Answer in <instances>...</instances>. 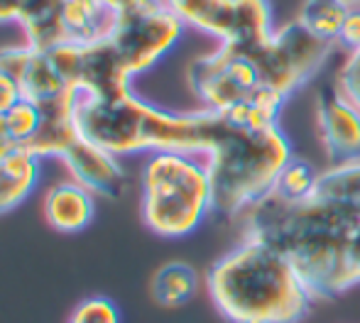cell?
I'll return each instance as SVG.
<instances>
[{"label": "cell", "instance_id": "cb8c5ba5", "mask_svg": "<svg viewBox=\"0 0 360 323\" xmlns=\"http://www.w3.org/2000/svg\"><path fill=\"white\" fill-rule=\"evenodd\" d=\"M333 86L360 110V49L348 52V57L343 59L341 69H338Z\"/></svg>", "mask_w": 360, "mask_h": 323}, {"label": "cell", "instance_id": "f1b7e54d", "mask_svg": "<svg viewBox=\"0 0 360 323\" xmlns=\"http://www.w3.org/2000/svg\"><path fill=\"white\" fill-rule=\"evenodd\" d=\"M341 3L346 5V8H351V10L353 8H360V0H341Z\"/></svg>", "mask_w": 360, "mask_h": 323}, {"label": "cell", "instance_id": "ac0fdd59", "mask_svg": "<svg viewBox=\"0 0 360 323\" xmlns=\"http://www.w3.org/2000/svg\"><path fill=\"white\" fill-rule=\"evenodd\" d=\"M20 86H22V95L30 100H34L37 105L52 103V100H59L69 93H76V91L69 88V84L64 81L62 74L57 72L54 62L49 59L47 52H39V49L32 47L30 52L27 64L20 72Z\"/></svg>", "mask_w": 360, "mask_h": 323}, {"label": "cell", "instance_id": "5b68a950", "mask_svg": "<svg viewBox=\"0 0 360 323\" xmlns=\"http://www.w3.org/2000/svg\"><path fill=\"white\" fill-rule=\"evenodd\" d=\"M214 211V184L201 154L179 150L150 152L140 169V216L147 230L181 240L201 228Z\"/></svg>", "mask_w": 360, "mask_h": 323}, {"label": "cell", "instance_id": "4fadbf2b", "mask_svg": "<svg viewBox=\"0 0 360 323\" xmlns=\"http://www.w3.org/2000/svg\"><path fill=\"white\" fill-rule=\"evenodd\" d=\"M42 213L49 228L57 233L74 235L91 225L96 216V194H91L79 181H59L44 194Z\"/></svg>", "mask_w": 360, "mask_h": 323}, {"label": "cell", "instance_id": "8fae6325", "mask_svg": "<svg viewBox=\"0 0 360 323\" xmlns=\"http://www.w3.org/2000/svg\"><path fill=\"white\" fill-rule=\"evenodd\" d=\"M64 0H0V25H20L25 42L49 52L64 42Z\"/></svg>", "mask_w": 360, "mask_h": 323}, {"label": "cell", "instance_id": "8992f818", "mask_svg": "<svg viewBox=\"0 0 360 323\" xmlns=\"http://www.w3.org/2000/svg\"><path fill=\"white\" fill-rule=\"evenodd\" d=\"M186 25L165 0H138L118 13L108 42L130 77L150 72L179 44Z\"/></svg>", "mask_w": 360, "mask_h": 323}, {"label": "cell", "instance_id": "52a82bcc", "mask_svg": "<svg viewBox=\"0 0 360 323\" xmlns=\"http://www.w3.org/2000/svg\"><path fill=\"white\" fill-rule=\"evenodd\" d=\"M333 47V42L316 37L299 20H292L272 32L270 42L245 54L255 62L262 86H270L289 98L321 72Z\"/></svg>", "mask_w": 360, "mask_h": 323}, {"label": "cell", "instance_id": "ba28073f", "mask_svg": "<svg viewBox=\"0 0 360 323\" xmlns=\"http://www.w3.org/2000/svg\"><path fill=\"white\" fill-rule=\"evenodd\" d=\"M176 18L199 32L216 37L240 52H252L270 42L272 25L270 0H165Z\"/></svg>", "mask_w": 360, "mask_h": 323}, {"label": "cell", "instance_id": "ffe728a7", "mask_svg": "<svg viewBox=\"0 0 360 323\" xmlns=\"http://www.w3.org/2000/svg\"><path fill=\"white\" fill-rule=\"evenodd\" d=\"M348 13L351 8H346L341 0H302L297 20L316 37L338 44Z\"/></svg>", "mask_w": 360, "mask_h": 323}, {"label": "cell", "instance_id": "4316f807", "mask_svg": "<svg viewBox=\"0 0 360 323\" xmlns=\"http://www.w3.org/2000/svg\"><path fill=\"white\" fill-rule=\"evenodd\" d=\"M89 3L103 5V8L113 10V13H123V10H128L130 5H135L138 0H89Z\"/></svg>", "mask_w": 360, "mask_h": 323}, {"label": "cell", "instance_id": "44dd1931", "mask_svg": "<svg viewBox=\"0 0 360 323\" xmlns=\"http://www.w3.org/2000/svg\"><path fill=\"white\" fill-rule=\"evenodd\" d=\"M5 128H8L10 138L18 147H27L32 138L37 135L39 125H42V108L34 100L22 98L3 115Z\"/></svg>", "mask_w": 360, "mask_h": 323}, {"label": "cell", "instance_id": "7c38bea8", "mask_svg": "<svg viewBox=\"0 0 360 323\" xmlns=\"http://www.w3.org/2000/svg\"><path fill=\"white\" fill-rule=\"evenodd\" d=\"M74 181L96 196H118L125 186V169L120 157L86 140H76L62 157Z\"/></svg>", "mask_w": 360, "mask_h": 323}, {"label": "cell", "instance_id": "603a6c76", "mask_svg": "<svg viewBox=\"0 0 360 323\" xmlns=\"http://www.w3.org/2000/svg\"><path fill=\"white\" fill-rule=\"evenodd\" d=\"M69 323H123V316L108 296H86L74 306Z\"/></svg>", "mask_w": 360, "mask_h": 323}, {"label": "cell", "instance_id": "7402d4cb", "mask_svg": "<svg viewBox=\"0 0 360 323\" xmlns=\"http://www.w3.org/2000/svg\"><path fill=\"white\" fill-rule=\"evenodd\" d=\"M316 176H319V171L314 169L309 162L294 157L285 169H282L280 179H277V184H275V191L294 201L309 199V196L314 194V186H316Z\"/></svg>", "mask_w": 360, "mask_h": 323}, {"label": "cell", "instance_id": "9a60e30c", "mask_svg": "<svg viewBox=\"0 0 360 323\" xmlns=\"http://www.w3.org/2000/svg\"><path fill=\"white\" fill-rule=\"evenodd\" d=\"M44 159L27 147H13L0 157V216L22 206L42 179Z\"/></svg>", "mask_w": 360, "mask_h": 323}, {"label": "cell", "instance_id": "484cf974", "mask_svg": "<svg viewBox=\"0 0 360 323\" xmlns=\"http://www.w3.org/2000/svg\"><path fill=\"white\" fill-rule=\"evenodd\" d=\"M338 44H343L348 52H351V49H360V8H353L351 13H348Z\"/></svg>", "mask_w": 360, "mask_h": 323}, {"label": "cell", "instance_id": "e0dca14e", "mask_svg": "<svg viewBox=\"0 0 360 323\" xmlns=\"http://www.w3.org/2000/svg\"><path fill=\"white\" fill-rule=\"evenodd\" d=\"M311 196L360 213V157L333 162L331 166L319 171Z\"/></svg>", "mask_w": 360, "mask_h": 323}, {"label": "cell", "instance_id": "d6986e66", "mask_svg": "<svg viewBox=\"0 0 360 323\" xmlns=\"http://www.w3.org/2000/svg\"><path fill=\"white\" fill-rule=\"evenodd\" d=\"M199 291V272L181 260L162 265L152 277V299L165 309H179L189 304Z\"/></svg>", "mask_w": 360, "mask_h": 323}, {"label": "cell", "instance_id": "3957f363", "mask_svg": "<svg viewBox=\"0 0 360 323\" xmlns=\"http://www.w3.org/2000/svg\"><path fill=\"white\" fill-rule=\"evenodd\" d=\"M74 115L81 140L98 145L120 159L157 150H179L204 157L209 145L211 110L169 113L138 98L133 91L118 98L76 93Z\"/></svg>", "mask_w": 360, "mask_h": 323}, {"label": "cell", "instance_id": "7a4b0ae2", "mask_svg": "<svg viewBox=\"0 0 360 323\" xmlns=\"http://www.w3.org/2000/svg\"><path fill=\"white\" fill-rule=\"evenodd\" d=\"M206 289L231 323H299L316 301L280 250L252 238L211 265Z\"/></svg>", "mask_w": 360, "mask_h": 323}, {"label": "cell", "instance_id": "d4e9b609", "mask_svg": "<svg viewBox=\"0 0 360 323\" xmlns=\"http://www.w3.org/2000/svg\"><path fill=\"white\" fill-rule=\"evenodd\" d=\"M22 86L20 81L13 77V74L3 72L0 69V115H5L10 108H13L18 100H22Z\"/></svg>", "mask_w": 360, "mask_h": 323}, {"label": "cell", "instance_id": "30bf717a", "mask_svg": "<svg viewBox=\"0 0 360 323\" xmlns=\"http://www.w3.org/2000/svg\"><path fill=\"white\" fill-rule=\"evenodd\" d=\"M316 133L331 162L360 157V110L333 84L316 95Z\"/></svg>", "mask_w": 360, "mask_h": 323}, {"label": "cell", "instance_id": "5bb4252c", "mask_svg": "<svg viewBox=\"0 0 360 323\" xmlns=\"http://www.w3.org/2000/svg\"><path fill=\"white\" fill-rule=\"evenodd\" d=\"M76 93H69L59 100L39 105L42 108V125L27 150H32L42 159H62L67 150L79 140V128H76Z\"/></svg>", "mask_w": 360, "mask_h": 323}, {"label": "cell", "instance_id": "277c9868", "mask_svg": "<svg viewBox=\"0 0 360 323\" xmlns=\"http://www.w3.org/2000/svg\"><path fill=\"white\" fill-rule=\"evenodd\" d=\"M204 159L214 184V211L228 218H240L255 201L275 189L294 154L280 125L252 130L211 110Z\"/></svg>", "mask_w": 360, "mask_h": 323}, {"label": "cell", "instance_id": "2e32d148", "mask_svg": "<svg viewBox=\"0 0 360 323\" xmlns=\"http://www.w3.org/2000/svg\"><path fill=\"white\" fill-rule=\"evenodd\" d=\"M118 13L103 8V5L89 3V0H64L62 8V27L64 42L89 47L110 37L115 27Z\"/></svg>", "mask_w": 360, "mask_h": 323}, {"label": "cell", "instance_id": "6da1fadb", "mask_svg": "<svg viewBox=\"0 0 360 323\" xmlns=\"http://www.w3.org/2000/svg\"><path fill=\"white\" fill-rule=\"evenodd\" d=\"M243 238L280 250L299 272L314 299H333L353 289L351 250L360 213L321 199H287L275 189L240 216Z\"/></svg>", "mask_w": 360, "mask_h": 323}, {"label": "cell", "instance_id": "83f0119b", "mask_svg": "<svg viewBox=\"0 0 360 323\" xmlns=\"http://www.w3.org/2000/svg\"><path fill=\"white\" fill-rule=\"evenodd\" d=\"M13 147H18V145L13 143V138H10V133H8V128H5L3 115H0V157H3V154H8Z\"/></svg>", "mask_w": 360, "mask_h": 323}, {"label": "cell", "instance_id": "9c48e42d", "mask_svg": "<svg viewBox=\"0 0 360 323\" xmlns=\"http://www.w3.org/2000/svg\"><path fill=\"white\" fill-rule=\"evenodd\" d=\"M186 79L204 108L214 113H228L245 103L262 86L255 62L231 44H218L211 54L194 59Z\"/></svg>", "mask_w": 360, "mask_h": 323}]
</instances>
